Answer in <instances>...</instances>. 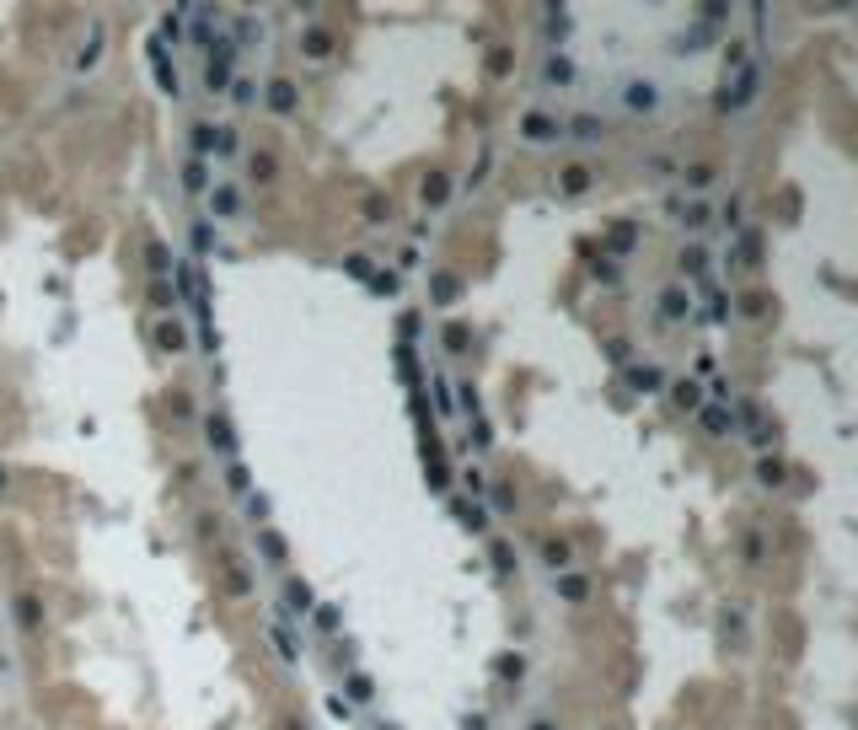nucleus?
Returning <instances> with one entry per match:
<instances>
[{"mask_svg":"<svg viewBox=\"0 0 858 730\" xmlns=\"http://www.w3.org/2000/svg\"><path fill=\"white\" fill-rule=\"evenodd\" d=\"M279 607L290 612V618H301V612H317V601H312V585H306L301 574H285V591H279Z\"/></svg>","mask_w":858,"mask_h":730,"instance_id":"f257e3e1","label":"nucleus"},{"mask_svg":"<svg viewBox=\"0 0 858 730\" xmlns=\"http://www.w3.org/2000/svg\"><path fill=\"white\" fill-rule=\"evenodd\" d=\"M145 60H150V70H156L161 92H167V97H177V70H172V54H167V43H161V38H150V43H145Z\"/></svg>","mask_w":858,"mask_h":730,"instance_id":"f03ea898","label":"nucleus"},{"mask_svg":"<svg viewBox=\"0 0 858 730\" xmlns=\"http://www.w3.org/2000/svg\"><path fill=\"white\" fill-rule=\"evenodd\" d=\"M263 92H268V97H263V102H268V113H295V102H301V86L285 81V75H279V81H268Z\"/></svg>","mask_w":858,"mask_h":730,"instance_id":"7ed1b4c3","label":"nucleus"},{"mask_svg":"<svg viewBox=\"0 0 858 730\" xmlns=\"http://www.w3.org/2000/svg\"><path fill=\"white\" fill-rule=\"evenodd\" d=\"M204 435H209V446L226 451V457L236 451V430H231V419H226V414H204Z\"/></svg>","mask_w":858,"mask_h":730,"instance_id":"20e7f679","label":"nucleus"},{"mask_svg":"<svg viewBox=\"0 0 858 730\" xmlns=\"http://www.w3.org/2000/svg\"><path fill=\"white\" fill-rule=\"evenodd\" d=\"M209 209H215L220 220H231L236 209H242V194H236L231 182H220V188H209Z\"/></svg>","mask_w":858,"mask_h":730,"instance_id":"39448f33","label":"nucleus"},{"mask_svg":"<svg viewBox=\"0 0 858 730\" xmlns=\"http://www.w3.org/2000/svg\"><path fill=\"white\" fill-rule=\"evenodd\" d=\"M156 344L167 354H182V344H188V333L177 328V322H172V317H156Z\"/></svg>","mask_w":858,"mask_h":730,"instance_id":"423d86ee","label":"nucleus"},{"mask_svg":"<svg viewBox=\"0 0 858 730\" xmlns=\"http://www.w3.org/2000/svg\"><path fill=\"white\" fill-rule=\"evenodd\" d=\"M11 607H16V628H27V633H33L38 623H43V601H38V596H16Z\"/></svg>","mask_w":858,"mask_h":730,"instance_id":"0eeeda50","label":"nucleus"},{"mask_svg":"<svg viewBox=\"0 0 858 730\" xmlns=\"http://www.w3.org/2000/svg\"><path fill=\"white\" fill-rule=\"evenodd\" d=\"M301 54H306V60H327V54H333V38H327L322 27H306V38H301Z\"/></svg>","mask_w":858,"mask_h":730,"instance_id":"6e6552de","label":"nucleus"},{"mask_svg":"<svg viewBox=\"0 0 858 730\" xmlns=\"http://www.w3.org/2000/svg\"><path fill=\"white\" fill-rule=\"evenodd\" d=\"M145 263H150V274H161V280H167L172 268H177V258H172L167 242H150V247H145Z\"/></svg>","mask_w":858,"mask_h":730,"instance_id":"1a4fd4ad","label":"nucleus"},{"mask_svg":"<svg viewBox=\"0 0 858 730\" xmlns=\"http://www.w3.org/2000/svg\"><path fill=\"white\" fill-rule=\"evenodd\" d=\"M188 140H194V161H204V151H220V129L215 124H194Z\"/></svg>","mask_w":858,"mask_h":730,"instance_id":"9d476101","label":"nucleus"},{"mask_svg":"<svg viewBox=\"0 0 858 730\" xmlns=\"http://www.w3.org/2000/svg\"><path fill=\"white\" fill-rule=\"evenodd\" d=\"M188 242H194V253H199V258L215 253V220H194V226H188Z\"/></svg>","mask_w":858,"mask_h":730,"instance_id":"9b49d317","label":"nucleus"},{"mask_svg":"<svg viewBox=\"0 0 858 730\" xmlns=\"http://www.w3.org/2000/svg\"><path fill=\"white\" fill-rule=\"evenodd\" d=\"M182 188H188V194H209V167L204 161H188V167H182Z\"/></svg>","mask_w":858,"mask_h":730,"instance_id":"f8f14e48","label":"nucleus"},{"mask_svg":"<svg viewBox=\"0 0 858 730\" xmlns=\"http://www.w3.org/2000/svg\"><path fill=\"white\" fill-rule=\"evenodd\" d=\"M247 172H253V182H274L279 178V161L268 156V151H258V156L247 161Z\"/></svg>","mask_w":858,"mask_h":730,"instance_id":"ddd939ff","label":"nucleus"},{"mask_svg":"<svg viewBox=\"0 0 858 730\" xmlns=\"http://www.w3.org/2000/svg\"><path fill=\"white\" fill-rule=\"evenodd\" d=\"M526 140H558V124L542 113H526Z\"/></svg>","mask_w":858,"mask_h":730,"instance_id":"4468645a","label":"nucleus"},{"mask_svg":"<svg viewBox=\"0 0 858 730\" xmlns=\"http://www.w3.org/2000/svg\"><path fill=\"white\" fill-rule=\"evenodd\" d=\"M258 553H263V559H274V564H285V553H290V548H285V537H279V532H263V537H258Z\"/></svg>","mask_w":858,"mask_h":730,"instance_id":"2eb2a0df","label":"nucleus"},{"mask_svg":"<svg viewBox=\"0 0 858 730\" xmlns=\"http://www.w3.org/2000/svg\"><path fill=\"white\" fill-rule=\"evenodd\" d=\"M370 698H375V682L365 677V671H354L349 677V704H370Z\"/></svg>","mask_w":858,"mask_h":730,"instance_id":"dca6fc26","label":"nucleus"},{"mask_svg":"<svg viewBox=\"0 0 858 730\" xmlns=\"http://www.w3.org/2000/svg\"><path fill=\"white\" fill-rule=\"evenodd\" d=\"M424 199H429V205H446V199H451L446 172H429V182H424Z\"/></svg>","mask_w":858,"mask_h":730,"instance_id":"f3484780","label":"nucleus"},{"mask_svg":"<svg viewBox=\"0 0 858 730\" xmlns=\"http://www.w3.org/2000/svg\"><path fill=\"white\" fill-rule=\"evenodd\" d=\"M268 639H274V650H279L285 660H301V645H295V639H290L285 628H268Z\"/></svg>","mask_w":858,"mask_h":730,"instance_id":"a211bd4d","label":"nucleus"},{"mask_svg":"<svg viewBox=\"0 0 858 730\" xmlns=\"http://www.w3.org/2000/svg\"><path fill=\"white\" fill-rule=\"evenodd\" d=\"M226 489H231V494H247V489H253V473H247V462H236V467L226 473Z\"/></svg>","mask_w":858,"mask_h":730,"instance_id":"6ab92c4d","label":"nucleus"},{"mask_svg":"<svg viewBox=\"0 0 858 730\" xmlns=\"http://www.w3.org/2000/svg\"><path fill=\"white\" fill-rule=\"evenodd\" d=\"M97 54H102V27H92V38H86V49H81V70H92Z\"/></svg>","mask_w":858,"mask_h":730,"instance_id":"aec40b11","label":"nucleus"},{"mask_svg":"<svg viewBox=\"0 0 858 730\" xmlns=\"http://www.w3.org/2000/svg\"><path fill=\"white\" fill-rule=\"evenodd\" d=\"M397 371H402V381H408V387H419V360H413L408 349H397Z\"/></svg>","mask_w":858,"mask_h":730,"instance_id":"412c9836","label":"nucleus"},{"mask_svg":"<svg viewBox=\"0 0 858 730\" xmlns=\"http://www.w3.org/2000/svg\"><path fill=\"white\" fill-rule=\"evenodd\" d=\"M231 97H236V102H253V97H258V81H247V75H236V81H231Z\"/></svg>","mask_w":858,"mask_h":730,"instance_id":"4be33fe9","label":"nucleus"},{"mask_svg":"<svg viewBox=\"0 0 858 730\" xmlns=\"http://www.w3.org/2000/svg\"><path fill=\"white\" fill-rule=\"evenodd\" d=\"M585 182H590V172H585V167H568L563 172V194H580Z\"/></svg>","mask_w":858,"mask_h":730,"instance_id":"5701e85b","label":"nucleus"},{"mask_svg":"<svg viewBox=\"0 0 858 730\" xmlns=\"http://www.w3.org/2000/svg\"><path fill=\"white\" fill-rule=\"evenodd\" d=\"M628 102H633V108H649V102H654V86H649V81L628 86Z\"/></svg>","mask_w":858,"mask_h":730,"instance_id":"b1692460","label":"nucleus"},{"mask_svg":"<svg viewBox=\"0 0 858 730\" xmlns=\"http://www.w3.org/2000/svg\"><path fill=\"white\" fill-rule=\"evenodd\" d=\"M558 591H563V596H568V601H585V591H590V585H585V580H580V574H568V580H563V585H558Z\"/></svg>","mask_w":858,"mask_h":730,"instance_id":"393cba45","label":"nucleus"},{"mask_svg":"<svg viewBox=\"0 0 858 730\" xmlns=\"http://www.w3.org/2000/svg\"><path fill=\"white\" fill-rule=\"evenodd\" d=\"M317 628H322V633H339V607H317Z\"/></svg>","mask_w":858,"mask_h":730,"instance_id":"a878e982","label":"nucleus"},{"mask_svg":"<svg viewBox=\"0 0 858 730\" xmlns=\"http://www.w3.org/2000/svg\"><path fill=\"white\" fill-rule=\"evenodd\" d=\"M451 295H456V280H451V274H435V301H440V306H446V301H451Z\"/></svg>","mask_w":858,"mask_h":730,"instance_id":"bb28decb","label":"nucleus"},{"mask_svg":"<svg viewBox=\"0 0 858 730\" xmlns=\"http://www.w3.org/2000/svg\"><path fill=\"white\" fill-rule=\"evenodd\" d=\"M370 290L375 295H392V290H397V274H370Z\"/></svg>","mask_w":858,"mask_h":730,"instance_id":"cd10ccee","label":"nucleus"},{"mask_svg":"<svg viewBox=\"0 0 858 730\" xmlns=\"http://www.w3.org/2000/svg\"><path fill=\"white\" fill-rule=\"evenodd\" d=\"M397 333H402V339H419V317L402 312V317H397Z\"/></svg>","mask_w":858,"mask_h":730,"instance_id":"c85d7f7f","label":"nucleus"},{"mask_svg":"<svg viewBox=\"0 0 858 730\" xmlns=\"http://www.w3.org/2000/svg\"><path fill=\"white\" fill-rule=\"evenodd\" d=\"M451 511L461 516V526H467V532H478V526H483V521H478V511H472V505H451Z\"/></svg>","mask_w":858,"mask_h":730,"instance_id":"c756f323","label":"nucleus"},{"mask_svg":"<svg viewBox=\"0 0 858 730\" xmlns=\"http://www.w3.org/2000/svg\"><path fill=\"white\" fill-rule=\"evenodd\" d=\"M547 564H553V570H563V564H568V548H563V543H547Z\"/></svg>","mask_w":858,"mask_h":730,"instance_id":"7c9ffc66","label":"nucleus"},{"mask_svg":"<svg viewBox=\"0 0 858 730\" xmlns=\"http://www.w3.org/2000/svg\"><path fill=\"white\" fill-rule=\"evenodd\" d=\"M258 33H263V27H258L253 16H247V22H236V38H242V43H258Z\"/></svg>","mask_w":858,"mask_h":730,"instance_id":"2f4dec72","label":"nucleus"},{"mask_svg":"<svg viewBox=\"0 0 858 730\" xmlns=\"http://www.w3.org/2000/svg\"><path fill=\"white\" fill-rule=\"evenodd\" d=\"M461 344H467V328H461V322H451V328H446V349H461Z\"/></svg>","mask_w":858,"mask_h":730,"instance_id":"473e14b6","label":"nucleus"},{"mask_svg":"<svg viewBox=\"0 0 858 730\" xmlns=\"http://www.w3.org/2000/svg\"><path fill=\"white\" fill-rule=\"evenodd\" d=\"M343 268H349L354 280H370V274H375V268H370V263H365V258H349V263H343Z\"/></svg>","mask_w":858,"mask_h":730,"instance_id":"72a5a7b5","label":"nucleus"},{"mask_svg":"<svg viewBox=\"0 0 858 730\" xmlns=\"http://www.w3.org/2000/svg\"><path fill=\"white\" fill-rule=\"evenodd\" d=\"M547 75H553V81H568V60H547Z\"/></svg>","mask_w":858,"mask_h":730,"instance_id":"f704fd0d","label":"nucleus"},{"mask_svg":"<svg viewBox=\"0 0 858 730\" xmlns=\"http://www.w3.org/2000/svg\"><path fill=\"white\" fill-rule=\"evenodd\" d=\"M574 134H580V140H595V119H574Z\"/></svg>","mask_w":858,"mask_h":730,"instance_id":"c9c22d12","label":"nucleus"},{"mask_svg":"<svg viewBox=\"0 0 858 730\" xmlns=\"http://www.w3.org/2000/svg\"><path fill=\"white\" fill-rule=\"evenodd\" d=\"M285 730H306V725H301V719H290V725H285Z\"/></svg>","mask_w":858,"mask_h":730,"instance_id":"e433bc0d","label":"nucleus"},{"mask_svg":"<svg viewBox=\"0 0 858 730\" xmlns=\"http://www.w3.org/2000/svg\"><path fill=\"white\" fill-rule=\"evenodd\" d=\"M532 730H553V725H547V719H537V725H532Z\"/></svg>","mask_w":858,"mask_h":730,"instance_id":"4c0bfd02","label":"nucleus"},{"mask_svg":"<svg viewBox=\"0 0 858 730\" xmlns=\"http://www.w3.org/2000/svg\"><path fill=\"white\" fill-rule=\"evenodd\" d=\"M0 489H6V467H0Z\"/></svg>","mask_w":858,"mask_h":730,"instance_id":"58836bf2","label":"nucleus"}]
</instances>
